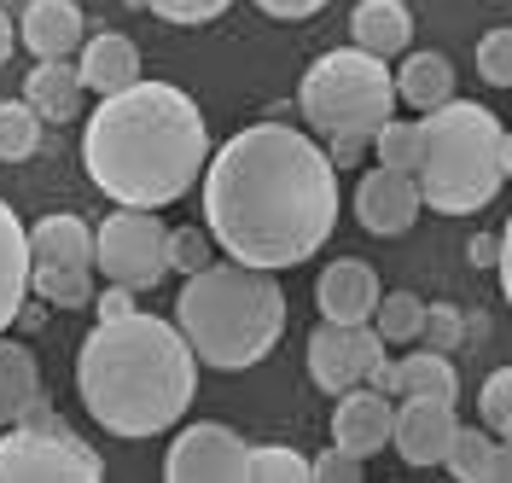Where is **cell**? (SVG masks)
Listing matches in <instances>:
<instances>
[{"instance_id": "obj_1", "label": "cell", "mask_w": 512, "mask_h": 483, "mask_svg": "<svg viewBox=\"0 0 512 483\" xmlns=\"http://www.w3.org/2000/svg\"><path fill=\"white\" fill-rule=\"evenodd\" d=\"M204 227L233 262L297 268L338 227V163L291 123H251L204 163Z\"/></svg>"}, {"instance_id": "obj_2", "label": "cell", "mask_w": 512, "mask_h": 483, "mask_svg": "<svg viewBox=\"0 0 512 483\" xmlns=\"http://www.w3.org/2000/svg\"><path fill=\"white\" fill-rule=\"evenodd\" d=\"M210 123L198 99L175 82H134L105 94L82 134V169L111 204L163 210L187 198L210 163Z\"/></svg>"}, {"instance_id": "obj_3", "label": "cell", "mask_w": 512, "mask_h": 483, "mask_svg": "<svg viewBox=\"0 0 512 483\" xmlns=\"http://www.w3.org/2000/svg\"><path fill=\"white\" fill-rule=\"evenodd\" d=\"M76 390L94 425L111 437H158L181 425L198 390V355L181 326L128 309L117 321H94L76 350Z\"/></svg>"}, {"instance_id": "obj_4", "label": "cell", "mask_w": 512, "mask_h": 483, "mask_svg": "<svg viewBox=\"0 0 512 483\" xmlns=\"http://www.w3.org/2000/svg\"><path fill=\"white\" fill-rule=\"evenodd\" d=\"M175 326L187 332L192 355L216 373H245L256 361H268L280 332H286V291L274 280V268L251 262H210L187 274V286L175 297Z\"/></svg>"}, {"instance_id": "obj_5", "label": "cell", "mask_w": 512, "mask_h": 483, "mask_svg": "<svg viewBox=\"0 0 512 483\" xmlns=\"http://www.w3.org/2000/svg\"><path fill=\"white\" fill-rule=\"evenodd\" d=\"M414 175L437 216H478L507 181V129L478 99H448L419 117Z\"/></svg>"}, {"instance_id": "obj_6", "label": "cell", "mask_w": 512, "mask_h": 483, "mask_svg": "<svg viewBox=\"0 0 512 483\" xmlns=\"http://www.w3.org/2000/svg\"><path fill=\"white\" fill-rule=\"evenodd\" d=\"M396 70L390 59L379 53H367V47H338V53H326L315 65L303 70V82H297V111H303V123L320 134V140H332V134H373L384 117H396Z\"/></svg>"}, {"instance_id": "obj_7", "label": "cell", "mask_w": 512, "mask_h": 483, "mask_svg": "<svg viewBox=\"0 0 512 483\" xmlns=\"http://www.w3.org/2000/svg\"><path fill=\"white\" fill-rule=\"evenodd\" d=\"M99 478H105L99 454L76 431H64V419L47 402L30 419L6 425V437H0V483H99Z\"/></svg>"}, {"instance_id": "obj_8", "label": "cell", "mask_w": 512, "mask_h": 483, "mask_svg": "<svg viewBox=\"0 0 512 483\" xmlns=\"http://www.w3.org/2000/svg\"><path fill=\"white\" fill-rule=\"evenodd\" d=\"M94 274L128 291H152L169 274V227L158 210L140 204H117L105 222L94 227Z\"/></svg>"}, {"instance_id": "obj_9", "label": "cell", "mask_w": 512, "mask_h": 483, "mask_svg": "<svg viewBox=\"0 0 512 483\" xmlns=\"http://www.w3.org/2000/svg\"><path fill=\"white\" fill-rule=\"evenodd\" d=\"M384 344L379 338V326L373 321H320V332L309 338V379H315L326 396H344V390L355 385H367L373 373H379V361H384Z\"/></svg>"}, {"instance_id": "obj_10", "label": "cell", "mask_w": 512, "mask_h": 483, "mask_svg": "<svg viewBox=\"0 0 512 483\" xmlns=\"http://www.w3.org/2000/svg\"><path fill=\"white\" fill-rule=\"evenodd\" d=\"M245 460H251V443L222 425V419H198L187 425L169 454H163V478L169 483H245Z\"/></svg>"}, {"instance_id": "obj_11", "label": "cell", "mask_w": 512, "mask_h": 483, "mask_svg": "<svg viewBox=\"0 0 512 483\" xmlns=\"http://www.w3.org/2000/svg\"><path fill=\"white\" fill-rule=\"evenodd\" d=\"M419 210H425V193H419V175H408V169H384L379 163L355 187V222L367 233H379V239L408 233L419 222Z\"/></svg>"}, {"instance_id": "obj_12", "label": "cell", "mask_w": 512, "mask_h": 483, "mask_svg": "<svg viewBox=\"0 0 512 483\" xmlns=\"http://www.w3.org/2000/svg\"><path fill=\"white\" fill-rule=\"evenodd\" d=\"M454 431H460L454 402H443V396H402V408H396V431H390V449L402 454L408 466H443Z\"/></svg>"}, {"instance_id": "obj_13", "label": "cell", "mask_w": 512, "mask_h": 483, "mask_svg": "<svg viewBox=\"0 0 512 483\" xmlns=\"http://www.w3.org/2000/svg\"><path fill=\"white\" fill-rule=\"evenodd\" d=\"M390 431H396V396H384L379 385H355L338 396L332 408V443L350 454H379L390 449Z\"/></svg>"}, {"instance_id": "obj_14", "label": "cell", "mask_w": 512, "mask_h": 483, "mask_svg": "<svg viewBox=\"0 0 512 483\" xmlns=\"http://www.w3.org/2000/svg\"><path fill=\"white\" fill-rule=\"evenodd\" d=\"M379 274L367 268L361 257H338V262H326L320 268V280H315V303H320V321H373V309H379Z\"/></svg>"}, {"instance_id": "obj_15", "label": "cell", "mask_w": 512, "mask_h": 483, "mask_svg": "<svg viewBox=\"0 0 512 483\" xmlns=\"http://www.w3.org/2000/svg\"><path fill=\"white\" fill-rule=\"evenodd\" d=\"M18 41L30 47L35 59H76V53H82V41H88L82 0H24Z\"/></svg>"}, {"instance_id": "obj_16", "label": "cell", "mask_w": 512, "mask_h": 483, "mask_svg": "<svg viewBox=\"0 0 512 483\" xmlns=\"http://www.w3.org/2000/svg\"><path fill=\"white\" fill-rule=\"evenodd\" d=\"M367 385H379L384 396H443V402H454V396H460V373H454L448 350H431V344H425V350L402 355V361L384 355L379 373H373Z\"/></svg>"}, {"instance_id": "obj_17", "label": "cell", "mask_w": 512, "mask_h": 483, "mask_svg": "<svg viewBox=\"0 0 512 483\" xmlns=\"http://www.w3.org/2000/svg\"><path fill=\"white\" fill-rule=\"evenodd\" d=\"M76 70H82V88L88 94H123L140 82V47L128 41L123 30H99L82 41V53H76Z\"/></svg>"}, {"instance_id": "obj_18", "label": "cell", "mask_w": 512, "mask_h": 483, "mask_svg": "<svg viewBox=\"0 0 512 483\" xmlns=\"http://www.w3.org/2000/svg\"><path fill=\"white\" fill-rule=\"evenodd\" d=\"M24 297H30V227L0 198V332H12V321L24 315Z\"/></svg>"}, {"instance_id": "obj_19", "label": "cell", "mask_w": 512, "mask_h": 483, "mask_svg": "<svg viewBox=\"0 0 512 483\" xmlns=\"http://www.w3.org/2000/svg\"><path fill=\"white\" fill-rule=\"evenodd\" d=\"M41 402H47V390H41V361H35V350L0 332V425L30 419Z\"/></svg>"}, {"instance_id": "obj_20", "label": "cell", "mask_w": 512, "mask_h": 483, "mask_svg": "<svg viewBox=\"0 0 512 483\" xmlns=\"http://www.w3.org/2000/svg\"><path fill=\"white\" fill-rule=\"evenodd\" d=\"M350 41L379 53V59H396L414 47V12L402 0H361L350 12Z\"/></svg>"}, {"instance_id": "obj_21", "label": "cell", "mask_w": 512, "mask_h": 483, "mask_svg": "<svg viewBox=\"0 0 512 483\" xmlns=\"http://www.w3.org/2000/svg\"><path fill=\"white\" fill-rule=\"evenodd\" d=\"M82 94H88L82 70L70 65V59H35L30 82H24V99L41 111V123H70L82 111Z\"/></svg>"}, {"instance_id": "obj_22", "label": "cell", "mask_w": 512, "mask_h": 483, "mask_svg": "<svg viewBox=\"0 0 512 483\" xmlns=\"http://www.w3.org/2000/svg\"><path fill=\"white\" fill-rule=\"evenodd\" d=\"M396 99L408 105V111H437L454 99V65H448V53H408L402 70H396Z\"/></svg>"}, {"instance_id": "obj_23", "label": "cell", "mask_w": 512, "mask_h": 483, "mask_svg": "<svg viewBox=\"0 0 512 483\" xmlns=\"http://www.w3.org/2000/svg\"><path fill=\"white\" fill-rule=\"evenodd\" d=\"M30 262H88L94 268V227L70 210H53L30 227Z\"/></svg>"}, {"instance_id": "obj_24", "label": "cell", "mask_w": 512, "mask_h": 483, "mask_svg": "<svg viewBox=\"0 0 512 483\" xmlns=\"http://www.w3.org/2000/svg\"><path fill=\"white\" fill-rule=\"evenodd\" d=\"M30 291L47 309H94V268L88 262H30Z\"/></svg>"}, {"instance_id": "obj_25", "label": "cell", "mask_w": 512, "mask_h": 483, "mask_svg": "<svg viewBox=\"0 0 512 483\" xmlns=\"http://www.w3.org/2000/svg\"><path fill=\"white\" fill-rule=\"evenodd\" d=\"M41 146V111L30 99H0V163H30Z\"/></svg>"}, {"instance_id": "obj_26", "label": "cell", "mask_w": 512, "mask_h": 483, "mask_svg": "<svg viewBox=\"0 0 512 483\" xmlns=\"http://www.w3.org/2000/svg\"><path fill=\"white\" fill-rule=\"evenodd\" d=\"M489 460H495V431H483V425H460L454 431V443H448V478L460 483H489Z\"/></svg>"}, {"instance_id": "obj_27", "label": "cell", "mask_w": 512, "mask_h": 483, "mask_svg": "<svg viewBox=\"0 0 512 483\" xmlns=\"http://www.w3.org/2000/svg\"><path fill=\"white\" fill-rule=\"evenodd\" d=\"M373 326H379L384 344H419L425 303H419L414 291H390V297H379V309H373Z\"/></svg>"}, {"instance_id": "obj_28", "label": "cell", "mask_w": 512, "mask_h": 483, "mask_svg": "<svg viewBox=\"0 0 512 483\" xmlns=\"http://www.w3.org/2000/svg\"><path fill=\"white\" fill-rule=\"evenodd\" d=\"M309 472H315V460L286 443H262L245 460V483H309Z\"/></svg>"}, {"instance_id": "obj_29", "label": "cell", "mask_w": 512, "mask_h": 483, "mask_svg": "<svg viewBox=\"0 0 512 483\" xmlns=\"http://www.w3.org/2000/svg\"><path fill=\"white\" fill-rule=\"evenodd\" d=\"M373 152H379L384 169H419V123H402V117H384L373 129Z\"/></svg>"}, {"instance_id": "obj_30", "label": "cell", "mask_w": 512, "mask_h": 483, "mask_svg": "<svg viewBox=\"0 0 512 483\" xmlns=\"http://www.w3.org/2000/svg\"><path fill=\"white\" fill-rule=\"evenodd\" d=\"M478 414H483V425H489L495 437H507L512 443V367H495V373L483 379Z\"/></svg>"}, {"instance_id": "obj_31", "label": "cell", "mask_w": 512, "mask_h": 483, "mask_svg": "<svg viewBox=\"0 0 512 483\" xmlns=\"http://www.w3.org/2000/svg\"><path fill=\"white\" fill-rule=\"evenodd\" d=\"M152 18H163V24H181V30H198V24H216L233 0H140Z\"/></svg>"}, {"instance_id": "obj_32", "label": "cell", "mask_w": 512, "mask_h": 483, "mask_svg": "<svg viewBox=\"0 0 512 483\" xmlns=\"http://www.w3.org/2000/svg\"><path fill=\"white\" fill-rule=\"evenodd\" d=\"M210 251H216L210 227H204V233H198V227H169V268H175V274L210 268Z\"/></svg>"}, {"instance_id": "obj_33", "label": "cell", "mask_w": 512, "mask_h": 483, "mask_svg": "<svg viewBox=\"0 0 512 483\" xmlns=\"http://www.w3.org/2000/svg\"><path fill=\"white\" fill-rule=\"evenodd\" d=\"M478 76L489 88H512V30L507 24L478 41Z\"/></svg>"}, {"instance_id": "obj_34", "label": "cell", "mask_w": 512, "mask_h": 483, "mask_svg": "<svg viewBox=\"0 0 512 483\" xmlns=\"http://www.w3.org/2000/svg\"><path fill=\"white\" fill-rule=\"evenodd\" d=\"M466 338V315L454 309V303H425V332H419V344H431V350H454Z\"/></svg>"}, {"instance_id": "obj_35", "label": "cell", "mask_w": 512, "mask_h": 483, "mask_svg": "<svg viewBox=\"0 0 512 483\" xmlns=\"http://www.w3.org/2000/svg\"><path fill=\"white\" fill-rule=\"evenodd\" d=\"M315 483H361V454H350V449H332L326 454H315V472H309Z\"/></svg>"}, {"instance_id": "obj_36", "label": "cell", "mask_w": 512, "mask_h": 483, "mask_svg": "<svg viewBox=\"0 0 512 483\" xmlns=\"http://www.w3.org/2000/svg\"><path fill=\"white\" fill-rule=\"evenodd\" d=\"M367 152H373V134H332L326 140V158L338 163V169H355Z\"/></svg>"}, {"instance_id": "obj_37", "label": "cell", "mask_w": 512, "mask_h": 483, "mask_svg": "<svg viewBox=\"0 0 512 483\" xmlns=\"http://www.w3.org/2000/svg\"><path fill=\"white\" fill-rule=\"evenodd\" d=\"M134 297H140V291L111 286V280H105V291H94V315H99V321H117V315H128V309H134Z\"/></svg>"}, {"instance_id": "obj_38", "label": "cell", "mask_w": 512, "mask_h": 483, "mask_svg": "<svg viewBox=\"0 0 512 483\" xmlns=\"http://www.w3.org/2000/svg\"><path fill=\"white\" fill-rule=\"evenodd\" d=\"M256 6H262L268 18H280V24H303V18H315L326 0H256Z\"/></svg>"}, {"instance_id": "obj_39", "label": "cell", "mask_w": 512, "mask_h": 483, "mask_svg": "<svg viewBox=\"0 0 512 483\" xmlns=\"http://www.w3.org/2000/svg\"><path fill=\"white\" fill-rule=\"evenodd\" d=\"M466 257L478 262V268H489V262H501V239H495V233H478V239L466 245Z\"/></svg>"}, {"instance_id": "obj_40", "label": "cell", "mask_w": 512, "mask_h": 483, "mask_svg": "<svg viewBox=\"0 0 512 483\" xmlns=\"http://www.w3.org/2000/svg\"><path fill=\"white\" fill-rule=\"evenodd\" d=\"M489 483H512V443L495 437V460H489Z\"/></svg>"}, {"instance_id": "obj_41", "label": "cell", "mask_w": 512, "mask_h": 483, "mask_svg": "<svg viewBox=\"0 0 512 483\" xmlns=\"http://www.w3.org/2000/svg\"><path fill=\"white\" fill-rule=\"evenodd\" d=\"M501 291H507V309H512V216H507V227H501Z\"/></svg>"}, {"instance_id": "obj_42", "label": "cell", "mask_w": 512, "mask_h": 483, "mask_svg": "<svg viewBox=\"0 0 512 483\" xmlns=\"http://www.w3.org/2000/svg\"><path fill=\"white\" fill-rule=\"evenodd\" d=\"M12 47H18V30H12V18H6V6H0V65L12 59Z\"/></svg>"}, {"instance_id": "obj_43", "label": "cell", "mask_w": 512, "mask_h": 483, "mask_svg": "<svg viewBox=\"0 0 512 483\" xmlns=\"http://www.w3.org/2000/svg\"><path fill=\"white\" fill-rule=\"evenodd\" d=\"M507 181H512V129H507Z\"/></svg>"}]
</instances>
